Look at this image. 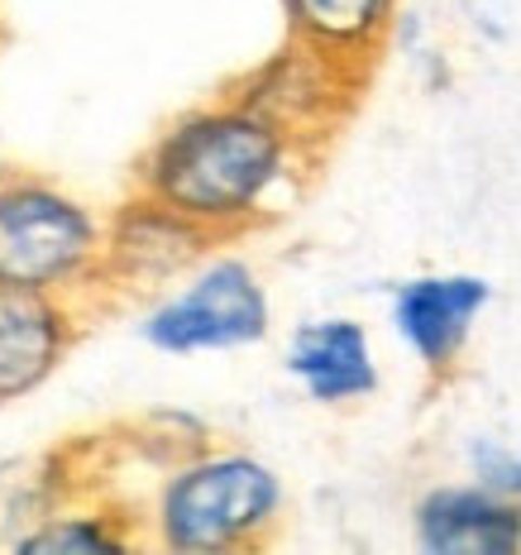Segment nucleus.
<instances>
[{
	"label": "nucleus",
	"mask_w": 521,
	"mask_h": 555,
	"mask_svg": "<svg viewBox=\"0 0 521 555\" xmlns=\"http://www.w3.org/2000/svg\"><path fill=\"white\" fill-rule=\"evenodd\" d=\"M412 546L421 555H521V503L469 474L435 479L412 503Z\"/></svg>",
	"instance_id": "9d476101"
},
{
	"label": "nucleus",
	"mask_w": 521,
	"mask_h": 555,
	"mask_svg": "<svg viewBox=\"0 0 521 555\" xmlns=\"http://www.w3.org/2000/svg\"><path fill=\"white\" fill-rule=\"evenodd\" d=\"M316 149L239 91L178 111L134 158L130 188L164 202L216 245H239L287 216L316 168Z\"/></svg>",
	"instance_id": "f257e3e1"
},
{
	"label": "nucleus",
	"mask_w": 521,
	"mask_h": 555,
	"mask_svg": "<svg viewBox=\"0 0 521 555\" xmlns=\"http://www.w3.org/2000/svg\"><path fill=\"white\" fill-rule=\"evenodd\" d=\"M91 307L25 287H0V408L34 398L63 374Z\"/></svg>",
	"instance_id": "1a4fd4ad"
},
{
	"label": "nucleus",
	"mask_w": 521,
	"mask_h": 555,
	"mask_svg": "<svg viewBox=\"0 0 521 555\" xmlns=\"http://www.w3.org/2000/svg\"><path fill=\"white\" fill-rule=\"evenodd\" d=\"M211 245L216 240L201 235L192 221H182L164 202L130 188L125 202L106 211L101 302H148L154 293L178 283Z\"/></svg>",
	"instance_id": "423d86ee"
},
{
	"label": "nucleus",
	"mask_w": 521,
	"mask_h": 555,
	"mask_svg": "<svg viewBox=\"0 0 521 555\" xmlns=\"http://www.w3.org/2000/svg\"><path fill=\"white\" fill-rule=\"evenodd\" d=\"M465 474L521 503V426H483L465 441Z\"/></svg>",
	"instance_id": "ddd939ff"
},
{
	"label": "nucleus",
	"mask_w": 521,
	"mask_h": 555,
	"mask_svg": "<svg viewBox=\"0 0 521 555\" xmlns=\"http://www.w3.org/2000/svg\"><path fill=\"white\" fill-rule=\"evenodd\" d=\"M106 211L34 168H0V287L101 307Z\"/></svg>",
	"instance_id": "7ed1b4c3"
},
{
	"label": "nucleus",
	"mask_w": 521,
	"mask_h": 555,
	"mask_svg": "<svg viewBox=\"0 0 521 555\" xmlns=\"http://www.w3.org/2000/svg\"><path fill=\"white\" fill-rule=\"evenodd\" d=\"M139 541L172 555L263 551L287 522V483L245 446L196 441L158 460L154 483L130 503Z\"/></svg>",
	"instance_id": "f03ea898"
},
{
	"label": "nucleus",
	"mask_w": 521,
	"mask_h": 555,
	"mask_svg": "<svg viewBox=\"0 0 521 555\" xmlns=\"http://www.w3.org/2000/svg\"><path fill=\"white\" fill-rule=\"evenodd\" d=\"M5 546L19 555H125L139 551L144 541H139L130 503L73 483L29 527H19Z\"/></svg>",
	"instance_id": "f8f14e48"
},
{
	"label": "nucleus",
	"mask_w": 521,
	"mask_h": 555,
	"mask_svg": "<svg viewBox=\"0 0 521 555\" xmlns=\"http://www.w3.org/2000/svg\"><path fill=\"white\" fill-rule=\"evenodd\" d=\"M273 287L235 245H211L172 287L139 302L134 335L168 360L259 350L273 335Z\"/></svg>",
	"instance_id": "20e7f679"
},
{
	"label": "nucleus",
	"mask_w": 521,
	"mask_h": 555,
	"mask_svg": "<svg viewBox=\"0 0 521 555\" xmlns=\"http://www.w3.org/2000/svg\"><path fill=\"white\" fill-rule=\"evenodd\" d=\"M402 10L407 0H277L287 39L350 67L364 82L388 57Z\"/></svg>",
	"instance_id": "9b49d317"
},
{
	"label": "nucleus",
	"mask_w": 521,
	"mask_h": 555,
	"mask_svg": "<svg viewBox=\"0 0 521 555\" xmlns=\"http://www.w3.org/2000/svg\"><path fill=\"white\" fill-rule=\"evenodd\" d=\"M493 307V283L469 269H426L388 293V331L426 378L445 384L469 360V345Z\"/></svg>",
	"instance_id": "39448f33"
},
{
	"label": "nucleus",
	"mask_w": 521,
	"mask_h": 555,
	"mask_svg": "<svg viewBox=\"0 0 521 555\" xmlns=\"http://www.w3.org/2000/svg\"><path fill=\"white\" fill-rule=\"evenodd\" d=\"M0 5H5V0H0Z\"/></svg>",
	"instance_id": "4468645a"
},
{
	"label": "nucleus",
	"mask_w": 521,
	"mask_h": 555,
	"mask_svg": "<svg viewBox=\"0 0 521 555\" xmlns=\"http://www.w3.org/2000/svg\"><path fill=\"white\" fill-rule=\"evenodd\" d=\"M283 374L316 408H364L383 388V360H378L374 326L350 317V311H321V317L297 321L283 345Z\"/></svg>",
	"instance_id": "6e6552de"
},
{
	"label": "nucleus",
	"mask_w": 521,
	"mask_h": 555,
	"mask_svg": "<svg viewBox=\"0 0 521 555\" xmlns=\"http://www.w3.org/2000/svg\"><path fill=\"white\" fill-rule=\"evenodd\" d=\"M364 87L368 82L354 77L350 67L330 63V57L311 53L292 39H283V49L269 53L263 63H253L245 77L230 82V91H239V96L253 101L263 115H273L277 125H287V130L302 139V144L316 149V154L354 115Z\"/></svg>",
	"instance_id": "0eeeda50"
}]
</instances>
